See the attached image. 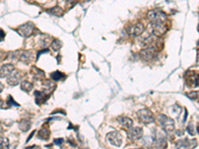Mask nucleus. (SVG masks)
I'll return each instance as SVG.
<instances>
[{
  "label": "nucleus",
  "mask_w": 199,
  "mask_h": 149,
  "mask_svg": "<svg viewBox=\"0 0 199 149\" xmlns=\"http://www.w3.org/2000/svg\"><path fill=\"white\" fill-rule=\"evenodd\" d=\"M158 123L167 134H171L175 129L174 120L165 114H160L158 116Z\"/></svg>",
  "instance_id": "1"
},
{
  "label": "nucleus",
  "mask_w": 199,
  "mask_h": 149,
  "mask_svg": "<svg viewBox=\"0 0 199 149\" xmlns=\"http://www.w3.org/2000/svg\"><path fill=\"white\" fill-rule=\"evenodd\" d=\"M148 18L151 23H163L166 19V14L160 10H151L148 13Z\"/></svg>",
  "instance_id": "2"
},
{
  "label": "nucleus",
  "mask_w": 199,
  "mask_h": 149,
  "mask_svg": "<svg viewBox=\"0 0 199 149\" xmlns=\"http://www.w3.org/2000/svg\"><path fill=\"white\" fill-rule=\"evenodd\" d=\"M138 117L143 124H149L154 121V116L148 108H142L138 111Z\"/></svg>",
  "instance_id": "3"
},
{
  "label": "nucleus",
  "mask_w": 199,
  "mask_h": 149,
  "mask_svg": "<svg viewBox=\"0 0 199 149\" xmlns=\"http://www.w3.org/2000/svg\"><path fill=\"white\" fill-rule=\"evenodd\" d=\"M196 144L197 142L195 139H179L175 144V149H193Z\"/></svg>",
  "instance_id": "4"
},
{
  "label": "nucleus",
  "mask_w": 199,
  "mask_h": 149,
  "mask_svg": "<svg viewBox=\"0 0 199 149\" xmlns=\"http://www.w3.org/2000/svg\"><path fill=\"white\" fill-rule=\"evenodd\" d=\"M10 56L24 63H30L32 60V53L30 51H16L14 53H11Z\"/></svg>",
  "instance_id": "5"
},
{
  "label": "nucleus",
  "mask_w": 199,
  "mask_h": 149,
  "mask_svg": "<svg viewBox=\"0 0 199 149\" xmlns=\"http://www.w3.org/2000/svg\"><path fill=\"white\" fill-rule=\"evenodd\" d=\"M34 24L32 22H26L18 28V33L22 37H29L34 31Z\"/></svg>",
  "instance_id": "6"
},
{
  "label": "nucleus",
  "mask_w": 199,
  "mask_h": 149,
  "mask_svg": "<svg viewBox=\"0 0 199 149\" xmlns=\"http://www.w3.org/2000/svg\"><path fill=\"white\" fill-rule=\"evenodd\" d=\"M107 138L113 146L120 147L123 143V137L119 131H112L107 134Z\"/></svg>",
  "instance_id": "7"
},
{
  "label": "nucleus",
  "mask_w": 199,
  "mask_h": 149,
  "mask_svg": "<svg viewBox=\"0 0 199 149\" xmlns=\"http://www.w3.org/2000/svg\"><path fill=\"white\" fill-rule=\"evenodd\" d=\"M22 79V74L20 73V71L18 70H14L13 72L11 73V74L7 78V83L9 86H17L19 85L20 81Z\"/></svg>",
  "instance_id": "8"
},
{
  "label": "nucleus",
  "mask_w": 199,
  "mask_h": 149,
  "mask_svg": "<svg viewBox=\"0 0 199 149\" xmlns=\"http://www.w3.org/2000/svg\"><path fill=\"white\" fill-rule=\"evenodd\" d=\"M128 33L132 36H139L143 33L145 31V26H143L142 23H136L135 25H132L130 27H129L128 29Z\"/></svg>",
  "instance_id": "9"
},
{
  "label": "nucleus",
  "mask_w": 199,
  "mask_h": 149,
  "mask_svg": "<svg viewBox=\"0 0 199 149\" xmlns=\"http://www.w3.org/2000/svg\"><path fill=\"white\" fill-rule=\"evenodd\" d=\"M139 56L143 61H151L155 56V49L153 47H148L143 49L139 53Z\"/></svg>",
  "instance_id": "10"
},
{
  "label": "nucleus",
  "mask_w": 199,
  "mask_h": 149,
  "mask_svg": "<svg viewBox=\"0 0 199 149\" xmlns=\"http://www.w3.org/2000/svg\"><path fill=\"white\" fill-rule=\"evenodd\" d=\"M143 134V130L141 127H132L128 130V137L132 140H138L141 138Z\"/></svg>",
  "instance_id": "11"
},
{
  "label": "nucleus",
  "mask_w": 199,
  "mask_h": 149,
  "mask_svg": "<svg viewBox=\"0 0 199 149\" xmlns=\"http://www.w3.org/2000/svg\"><path fill=\"white\" fill-rule=\"evenodd\" d=\"M151 31L154 36H162L166 32V27L163 23H151Z\"/></svg>",
  "instance_id": "12"
},
{
  "label": "nucleus",
  "mask_w": 199,
  "mask_h": 149,
  "mask_svg": "<svg viewBox=\"0 0 199 149\" xmlns=\"http://www.w3.org/2000/svg\"><path fill=\"white\" fill-rule=\"evenodd\" d=\"M14 71V67L11 64H5L2 65L0 68V77L2 78H8L11 74V73Z\"/></svg>",
  "instance_id": "13"
},
{
  "label": "nucleus",
  "mask_w": 199,
  "mask_h": 149,
  "mask_svg": "<svg viewBox=\"0 0 199 149\" xmlns=\"http://www.w3.org/2000/svg\"><path fill=\"white\" fill-rule=\"evenodd\" d=\"M192 74H186V84H188V86L190 87H197L199 85V74H195L193 72H191Z\"/></svg>",
  "instance_id": "14"
},
{
  "label": "nucleus",
  "mask_w": 199,
  "mask_h": 149,
  "mask_svg": "<svg viewBox=\"0 0 199 149\" xmlns=\"http://www.w3.org/2000/svg\"><path fill=\"white\" fill-rule=\"evenodd\" d=\"M119 122H120V124L123 126L125 128H129V129L132 128L133 124L132 119H130L129 117H126V116H120L119 118Z\"/></svg>",
  "instance_id": "15"
},
{
  "label": "nucleus",
  "mask_w": 199,
  "mask_h": 149,
  "mask_svg": "<svg viewBox=\"0 0 199 149\" xmlns=\"http://www.w3.org/2000/svg\"><path fill=\"white\" fill-rule=\"evenodd\" d=\"M21 90H23V92H26V93H29L30 90H32L33 89V84L28 82V81H23V82H21Z\"/></svg>",
  "instance_id": "16"
},
{
  "label": "nucleus",
  "mask_w": 199,
  "mask_h": 149,
  "mask_svg": "<svg viewBox=\"0 0 199 149\" xmlns=\"http://www.w3.org/2000/svg\"><path fill=\"white\" fill-rule=\"evenodd\" d=\"M30 127H31L30 121L26 120V119H23V120H21L20 122H19V128H20L23 132L28 131L29 129H30Z\"/></svg>",
  "instance_id": "17"
},
{
  "label": "nucleus",
  "mask_w": 199,
  "mask_h": 149,
  "mask_svg": "<svg viewBox=\"0 0 199 149\" xmlns=\"http://www.w3.org/2000/svg\"><path fill=\"white\" fill-rule=\"evenodd\" d=\"M32 72H33V77L35 78L36 80H40V79H43L45 77V73L43 71L37 69V68H33L32 69Z\"/></svg>",
  "instance_id": "18"
},
{
  "label": "nucleus",
  "mask_w": 199,
  "mask_h": 149,
  "mask_svg": "<svg viewBox=\"0 0 199 149\" xmlns=\"http://www.w3.org/2000/svg\"><path fill=\"white\" fill-rule=\"evenodd\" d=\"M35 98H36V102L38 103V105H40L42 102H44V99L46 98V96H45V93L43 92H35Z\"/></svg>",
  "instance_id": "19"
},
{
  "label": "nucleus",
  "mask_w": 199,
  "mask_h": 149,
  "mask_svg": "<svg viewBox=\"0 0 199 149\" xmlns=\"http://www.w3.org/2000/svg\"><path fill=\"white\" fill-rule=\"evenodd\" d=\"M49 135H50V132L47 128H42L40 131H39L38 133V137L40 139H45V140H47L49 138Z\"/></svg>",
  "instance_id": "20"
},
{
  "label": "nucleus",
  "mask_w": 199,
  "mask_h": 149,
  "mask_svg": "<svg viewBox=\"0 0 199 149\" xmlns=\"http://www.w3.org/2000/svg\"><path fill=\"white\" fill-rule=\"evenodd\" d=\"M51 47L54 51L60 50V48L62 47V42L60 40H58V39H54V40L51 42Z\"/></svg>",
  "instance_id": "21"
},
{
  "label": "nucleus",
  "mask_w": 199,
  "mask_h": 149,
  "mask_svg": "<svg viewBox=\"0 0 199 149\" xmlns=\"http://www.w3.org/2000/svg\"><path fill=\"white\" fill-rule=\"evenodd\" d=\"M62 78H64V74L60 72H58V71L57 72H54L53 74H51V79L54 81H59V80H61Z\"/></svg>",
  "instance_id": "22"
},
{
  "label": "nucleus",
  "mask_w": 199,
  "mask_h": 149,
  "mask_svg": "<svg viewBox=\"0 0 199 149\" xmlns=\"http://www.w3.org/2000/svg\"><path fill=\"white\" fill-rule=\"evenodd\" d=\"M1 149H9V140L8 138L2 137L1 138Z\"/></svg>",
  "instance_id": "23"
},
{
  "label": "nucleus",
  "mask_w": 199,
  "mask_h": 149,
  "mask_svg": "<svg viewBox=\"0 0 199 149\" xmlns=\"http://www.w3.org/2000/svg\"><path fill=\"white\" fill-rule=\"evenodd\" d=\"M186 96L190 99H198V96H199V92H197V90H192V92L188 93Z\"/></svg>",
  "instance_id": "24"
},
{
  "label": "nucleus",
  "mask_w": 199,
  "mask_h": 149,
  "mask_svg": "<svg viewBox=\"0 0 199 149\" xmlns=\"http://www.w3.org/2000/svg\"><path fill=\"white\" fill-rule=\"evenodd\" d=\"M49 12L52 13V14H54V15H58V16H59V15L62 14V9L59 7V6H56V7L50 9V10H49Z\"/></svg>",
  "instance_id": "25"
},
{
  "label": "nucleus",
  "mask_w": 199,
  "mask_h": 149,
  "mask_svg": "<svg viewBox=\"0 0 199 149\" xmlns=\"http://www.w3.org/2000/svg\"><path fill=\"white\" fill-rule=\"evenodd\" d=\"M187 131H188V133L190 134V135H194L195 134V131H194V129H193V124H192L191 122L187 126Z\"/></svg>",
  "instance_id": "26"
},
{
  "label": "nucleus",
  "mask_w": 199,
  "mask_h": 149,
  "mask_svg": "<svg viewBox=\"0 0 199 149\" xmlns=\"http://www.w3.org/2000/svg\"><path fill=\"white\" fill-rule=\"evenodd\" d=\"M63 141H64V140H63V139H62V138H60V139H55V140H54V143H55V144L60 145V144L63 143Z\"/></svg>",
  "instance_id": "27"
},
{
  "label": "nucleus",
  "mask_w": 199,
  "mask_h": 149,
  "mask_svg": "<svg viewBox=\"0 0 199 149\" xmlns=\"http://www.w3.org/2000/svg\"><path fill=\"white\" fill-rule=\"evenodd\" d=\"M197 66H199V50L197 51Z\"/></svg>",
  "instance_id": "28"
},
{
  "label": "nucleus",
  "mask_w": 199,
  "mask_h": 149,
  "mask_svg": "<svg viewBox=\"0 0 199 149\" xmlns=\"http://www.w3.org/2000/svg\"><path fill=\"white\" fill-rule=\"evenodd\" d=\"M197 45H198V46H199V40H198V42H197Z\"/></svg>",
  "instance_id": "29"
},
{
  "label": "nucleus",
  "mask_w": 199,
  "mask_h": 149,
  "mask_svg": "<svg viewBox=\"0 0 199 149\" xmlns=\"http://www.w3.org/2000/svg\"><path fill=\"white\" fill-rule=\"evenodd\" d=\"M35 149H41V148H39V147H36Z\"/></svg>",
  "instance_id": "30"
},
{
  "label": "nucleus",
  "mask_w": 199,
  "mask_h": 149,
  "mask_svg": "<svg viewBox=\"0 0 199 149\" xmlns=\"http://www.w3.org/2000/svg\"><path fill=\"white\" fill-rule=\"evenodd\" d=\"M198 132H199V124H198Z\"/></svg>",
  "instance_id": "31"
},
{
  "label": "nucleus",
  "mask_w": 199,
  "mask_h": 149,
  "mask_svg": "<svg viewBox=\"0 0 199 149\" xmlns=\"http://www.w3.org/2000/svg\"><path fill=\"white\" fill-rule=\"evenodd\" d=\"M68 1H72V0H68Z\"/></svg>",
  "instance_id": "32"
},
{
  "label": "nucleus",
  "mask_w": 199,
  "mask_h": 149,
  "mask_svg": "<svg viewBox=\"0 0 199 149\" xmlns=\"http://www.w3.org/2000/svg\"><path fill=\"white\" fill-rule=\"evenodd\" d=\"M136 149H141V148H136Z\"/></svg>",
  "instance_id": "33"
}]
</instances>
